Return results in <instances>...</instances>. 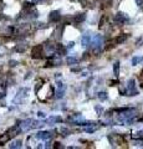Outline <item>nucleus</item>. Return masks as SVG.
Masks as SVG:
<instances>
[{"label": "nucleus", "instance_id": "nucleus-11", "mask_svg": "<svg viewBox=\"0 0 143 149\" xmlns=\"http://www.w3.org/2000/svg\"><path fill=\"white\" fill-rule=\"evenodd\" d=\"M142 61H143V56H136V57H133L132 59V65L136 66L138 64H141Z\"/></svg>", "mask_w": 143, "mask_h": 149}, {"label": "nucleus", "instance_id": "nucleus-9", "mask_svg": "<svg viewBox=\"0 0 143 149\" xmlns=\"http://www.w3.org/2000/svg\"><path fill=\"white\" fill-rule=\"evenodd\" d=\"M31 123H32V119H26V121H24L23 124H21V129L23 131H28L31 128Z\"/></svg>", "mask_w": 143, "mask_h": 149}, {"label": "nucleus", "instance_id": "nucleus-15", "mask_svg": "<svg viewBox=\"0 0 143 149\" xmlns=\"http://www.w3.org/2000/svg\"><path fill=\"white\" fill-rule=\"evenodd\" d=\"M85 19H86L85 14H78L77 16H75V20H76V21H83Z\"/></svg>", "mask_w": 143, "mask_h": 149}, {"label": "nucleus", "instance_id": "nucleus-2", "mask_svg": "<svg viewBox=\"0 0 143 149\" xmlns=\"http://www.w3.org/2000/svg\"><path fill=\"white\" fill-rule=\"evenodd\" d=\"M66 92V85H64L62 82H57L56 85V98H62Z\"/></svg>", "mask_w": 143, "mask_h": 149}, {"label": "nucleus", "instance_id": "nucleus-17", "mask_svg": "<svg viewBox=\"0 0 143 149\" xmlns=\"http://www.w3.org/2000/svg\"><path fill=\"white\" fill-rule=\"evenodd\" d=\"M49 122H61V118L60 117H52L49 119Z\"/></svg>", "mask_w": 143, "mask_h": 149}, {"label": "nucleus", "instance_id": "nucleus-18", "mask_svg": "<svg viewBox=\"0 0 143 149\" xmlns=\"http://www.w3.org/2000/svg\"><path fill=\"white\" fill-rule=\"evenodd\" d=\"M61 132H62V135H64V137L69 135V133H70V131H69V129H65V128H62Z\"/></svg>", "mask_w": 143, "mask_h": 149}, {"label": "nucleus", "instance_id": "nucleus-10", "mask_svg": "<svg viewBox=\"0 0 143 149\" xmlns=\"http://www.w3.org/2000/svg\"><path fill=\"white\" fill-rule=\"evenodd\" d=\"M113 73H115L116 77L120 76V61H116L115 65H113Z\"/></svg>", "mask_w": 143, "mask_h": 149}, {"label": "nucleus", "instance_id": "nucleus-20", "mask_svg": "<svg viewBox=\"0 0 143 149\" xmlns=\"http://www.w3.org/2000/svg\"><path fill=\"white\" fill-rule=\"evenodd\" d=\"M96 112H97V113L98 114H101V112H102V107H100V106H97V107H96Z\"/></svg>", "mask_w": 143, "mask_h": 149}, {"label": "nucleus", "instance_id": "nucleus-6", "mask_svg": "<svg viewBox=\"0 0 143 149\" xmlns=\"http://www.w3.org/2000/svg\"><path fill=\"white\" fill-rule=\"evenodd\" d=\"M31 53H32V59H40L41 55H43V46L39 45V46L34 47Z\"/></svg>", "mask_w": 143, "mask_h": 149}, {"label": "nucleus", "instance_id": "nucleus-13", "mask_svg": "<svg viewBox=\"0 0 143 149\" xmlns=\"http://www.w3.org/2000/svg\"><path fill=\"white\" fill-rule=\"evenodd\" d=\"M66 62H67V64H69V65H71V66H72V65H76L77 64V59H76V57H67V59H66Z\"/></svg>", "mask_w": 143, "mask_h": 149}, {"label": "nucleus", "instance_id": "nucleus-19", "mask_svg": "<svg viewBox=\"0 0 143 149\" xmlns=\"http://www.w3.org/2000/svg\"><path fill=\"white\" fill-rule=\"evenodd\" d=\"M134 1H136V5L137 6H143V0H134Z\"/></svg>", "mask_w": 143, "mask_h": 149}, {"label": "nucleus", "instance_id": "nucleus-1", "mask_svg": "<svg viewBox=\"0 0 143 149\" xmlns=\"http://www.w3.org/2000/svg\"><path fill=\"white\" fill-rule=\"evenodd\" d=\"M138 93L140 92H138V90L136 88V81H134L133 78H131L127 85V96H137Z\"/></svg>", "mask_w": 143, "mask_h": 149}, {"label": "nucleus", "instance_id": "nucleus-21", "mask_svg": "<svg viewBox=\"0 0 143 149\" xmlns=\"http://www.w3.org/2000/svg\"><path fill=\"white\" fill-rule=\"evenodd\" d=\"M85 131L87 132V133H92V132H95V128H86Z\"/></svg>", "mask_w": 143, "mask_h": 149}, {"label": "nucleus", "instance_id": "nucleus-5", "mask_svg": "<svg viewBox=\"0 0 143 149\" xmlns=\"http://www.w3.org/2000/svg\"><path fill=\"white\" fill-rule=\"evenodd\" d=\"M36 137L39 139H43V140H49V139H51V132H49V131H43V132H39V133L36 134Z\"/></svg>", "mask_w": 143, "mask_h": 149}, {"label": "nucleus", "instance_id": "nucleus-12", "mask_svg": "<svg viewBox=\"0 0 143 149\" xmlns=\"http://www.w3.org/2000/svg\"><path fill=\"white\" fill-rule=\"evenodd\" d=\"M97 97H98L100 101H106V99L108 98L107 93H106V92H103V91H101V92H98V93H97Z\"/></svg>", "mask_w": 143, "mask_h": 149}, {"label": "nucleus", "instance_id": "nucleus-7", "mask_svg": "<svg viewBox=\"0 0 143 149\" xmlns=\"http://www.w3.org/2000/svg\"><path fill=\"white\" fill-rule=\"evenodd\" d=\"M61 19V14L58 10H55V11H51V14H50V21L52 23H56L58 20Z\"/></svg>", "mask_w": 143, "mask_h": 149}, {"label": "nucleus", "instance_id": "nucleus-22", "mask_svg": "<svg viewBox=\"0 0 143 149\" xmlns=\"http://www.w3.org/2000/svg\"><path fill=\"white\" fill-rule=\"evenodd\" d=\"M37 116H39L40 118H44V117H45V113H43V112H39V113H37Z\"/></svg>", "mask_w": 143, "mask_h": 149}, {"label": "nucleus", "instance_id": "nucleus-3", "mask_svg": "<svg viewBox=\"0 0 143 149\" xmlns=\"http://www.w3.org/2000/svg\"><path fill=\"white\" fill-rule=\"evenodd\" d=\"M128 20V16L124 14V12H117V15H116V18H115V21L117 24H120V25H123L126 21Z\"/></svg>", "mask_w": 143, "mask_h": 149}, {"label": "nucleus", "instance_id": "nucleus-14", "mask_svg": "<svg viewBox=\"0 0 143 149\" xmlns=\"http://www.w3.org/2000/svg\"><path fill=\"white\" fill-rule=\"evenodd\" d=\"M126 39H127V35L122 34V36H120L118 39L116 40V44H122V42H123V41H126Z\"/></svg>", "mask_w": 143, "mask_h": 149}, {"label": "nucleus", "instance_id": "nucleus-16", "mask_svg": "<svg viewBox=\"0 0 143 149\" xmlns=\"http://www.w3.org/2000/svg\"><path fill=\"white\" fill-rule=\"evenodd\" d=\"M10 147L11 148H20V147H21V142H20V140H14V142L11 143Z\"/></svg>", "mask_w": 143, "mask_h": 149}, {"label": "nucleus", "instance_id": "nucleus-4", "mask_svg": "<svg viewBox=\"0 0 143 149\" xmlns=\"http://www.w3.org/2000/svg\"><path fill=\"white\" fill-rule=\"evenodd\" d=\"M92 45H94L95 52H98L101 45H102V37H101L100 35H95V36H94V42H92Z\"/></svg>", "mask_w": 143, "mask_h": 149}, {"label": "nucleus", "instance_id": "nucleus-8", "mask_svg": "<svg viewBox=\"0 0 143 149\" xmlns=\"http://www.w3.org/2000/svg\"><path fill=\"white\" fill-rule=\"evenodd\" d=\"M81 45H82L83 47H87V46H90V45H91V36L88 35V34H85V35L82 36Z\"/></svg>", "mask_w": 143, "mask_h": 149}]
</instances>
